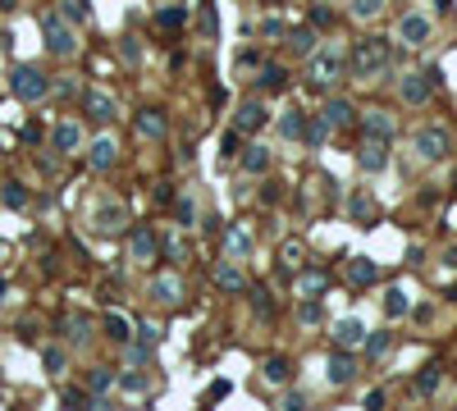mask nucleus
Returning <instances> with one entry per match:
<instances>
[{"instance_id":"1","label":"nucleus","mask_w":457,"mask_h":411,"mask_svg":"<svg viewBox=\"0 0 457 411\" xmlns=\"http://www.w3.org/2000/svg\"><path fill=\"white\" fill-rule=\"evenodd\" d=\"M348 64H352V78H362V83L375 78V73H384L388 68V42L384 37H366V42H357Z\"/></svg>"},{"instance_id":"2","label":"nucleus","mask_w":457,"mask_h":411,"mask_svg":"<svg viewBox=\"0 0 457 411\" xmlns=\"http://www.w3.org/2000/svg\"><path fill=\"white\" fill-rule=\"evenodd\" d=\"M9 92L18 96V101H28V105H37L46 92H51V83H46V73L37 64H18L14 73H9Z\"/></svg>"},{"instance_id":"3","label":"nucleus","mask_w":457,"mask_h":411,"mask_svg":"<svg viewBox=\"0 0 457 411\" xmlns=\"http://www.w3.org/2000/svg\"><path fill=\"white\" fill-rule=\"evenodd\" d=\"M42 32H46V46H51V55H73V28L64 23L60 14H42Z\"/></svg>"},{"instance_id":"4","label":"nucleus","mask_w":457,"mask_h":411,"mask_svg":"<svg viewBox=\"0 0 457 411\" xmlns=\"http://www.w3.org/2000/svg\"><path fill=\"white\" fill-rule=\"evenodd\" d=\"M266 124H270V110H266V101H256V96L238 101V114H233V129H238V133H261Z\"/></svg>"},{"instance_id":"5","label":"nucleus","mask_w":457,"mask_h":411,"mask_svg":"<svg viewBox=\"0 0 457 411\" xmlns=\"http://www.w3.org/2000/svg\"><path fill=\"white\" fill-rule=\"evenodd\" d=\"M398 37H403V46H425V42H430V14H421V9L403 14V23H398Z\"/></svg>"},{"instance_id":"6","label":"nucleus","mask_w":457,"mask_h":411,"mask_svg":"<svg viewBox=\"0 0 457 411\" xmlns=\"http://www.w3.org/2000/svg\"><path fill=\"white\" fill-rule=\"evenodd\" d=\"M311 55H316V60H311V83H316V87L334 83L338 68H343V55H338V51H311Z\"/></svg>"},{"instance_id":"7","label":"nucleus","mask_w":457,"mask_h":411,"mask_svg":"<svg viewBox=\"0 0 457 411\" xmlns=\"http://www.w3.org/2000/svg\"><path fill=\"white\" fill-rule=\"evenodd\" d=\"M124 220H129V215H124L119 201H101L96 215H92V229L96 233H124Z\"/></svg>"},{"instance_id":"8","label":"nucleus","mask_w":457,"mask_h":411,"mask_svg":"<svg viewBox=\"0 0 457 411\" xmlns=\"http://www.w3.org/2000/svg\"><path fill=\"white\" fill-rule=\"evenodd\" d=\"M357 160H362V169H366V174H380L384 165H388V142H384V137H366V142H362V155H357Z\"/></svg>"},{"instance_id":"9","label":"nucleus","mask_w":457,"mask_h":411,"mask_svg":"<svg viewBox=\"0 0 457 411\" xmlns=\"http://www.w3.org/2000/svg\"><path fill=\"white\" fill-rule=\"evenodd\" d=\"M352 375H357V361L348 357V352H334V357L325 361V379L334 388H343V384H352Z\"/></svg>"},{"instance_id":"10","label":"nucleus","mask_w":457,"mask_h":411,"mask_svg":"<svg viewBox=\"0 0 457 411\" xmlns=\"http://www.w3.org/2000/svg\"><path fill=\"white\" fill-rule=\"evenodd\" d=\"M416 151H421L425 160L449 155V133H444V129H421V133H416Z\"/></svg>"},{"instance_id":"11","label":"nucleus","mask_w":457,"mask_h":411,"mask_svg":"<svg viewBox=\"0 0 457 411\" xmlns=\"http://www.w3.org/2000/svg\"><path fill=\"white\" fill-rule=\"evenodd\" d=\"M147 297H151V302H160V306H174V302L183 297V283L174 279V274H160V279H151Z\"/></svg>"},{"instance_id":"12","label":"nucleus","mask_w":457,"mask_h":411,"mask_svg":"<svg viewBox=\"0 0 457 411\" xmlns=\"http://www.w3.org/2000/svg\"><path fill=\"white\" fill-rule=\"evenodd\" d=\"M129 251H133V261H138V266H151L155 251H160V242H155L151 229H138V233L129 238Z\"/></svg>"},{"instance_id":"13","label":"nucleus","mask_w":457,"mask_h":411,"mask_svg":"<svg viewBox=\"0 0 457 411\" xmlns=\"http://www.w3.org/2000/svg\"><path fill=\"white\" fill-rule=\"evenodd\" d=\"M284 46L293 51V60H307L316 51V28H288L284 32Z\"/></svg>"},{"instance_id":"14","label":"nucleus","mask_w":457,"mask_h":411,"mask_svg":"<svg viewBox=\"0 0 457 411\" xmlns=\"http://www.w3.org/2000/svg\"><path fill=\"white\" fill-rule=\"evenodd\" d=\"M403 101L407 105H425L430 101V78L425 73H403Z\"/></svg>"},{"instance_id":"15","label":"nucleus","mask_w":457,"mask_h":411,"mask_svg":"<svg viewBox=\"0 0 457 411\" xmlns=\"http://www.w3.org/2000/svg\"><path fill=\"white\" fill-rule=\"evenodd\" d=\"M329 334H334V342H338V347H357V342H366V325H362V320H352V316H348V320H338V325L329 329Z\"/></svg>"},{"instance_id":"16","label":"nucleus","mask_w":457,"mask_h":411,"mask_svg":"<svg viewBox=\"0 0 457 411\" xmlns=\"http://www.w3.org/2000/svg\"><path fill=\"white\" fill-rule=\"evenodd\" d=\"M78 146H83V129H78L73 119H64V124H55V151H64V155H73Z\"/></svg>"},{"instance_id":"17","label":"nucleus","mask_w":457,"mask_h":411,"mask_svg":"<svg viewBox=\"0 0 457 411\" xmlns=\"http://www.w3.org/2000/svg\"><path fill=\"white\" fill-rule=\"evenodd\" d=\"M133 129H138V137L160 142V137H165V114H160V110H142L138 119H133Z\"/></svg>"},{"instance_id":"18","label":"nucleus","mask_w":457,"mask_h":411,"mask_svg":"<svg viewBox=\"0 0 457 411\" xmlns=\"http://www.w3.org/2000/svg\"><path fill=\"white\" fill-rule=\"evenodd\" d=\"M114 151H119V146H114V137H96L87 165H92V169H110V165H114Z\"/></svg>"},{"instance_id":"19","label":"nucleus","mask_w":457,"mask_h":411,"mask_svg":"<svg viewBox=\"0 0 457 411\" xmlns=\"http://www.w3.org/2000/svg\"><path fill=\"white\" fill-rule=\"evenodd\" d=\"M320 124H325V129H348V124H352V105L348 101H329L325 110H320Z\"/></svg>"},{"instance_id":"20","label":"nucleus","mask_w":457,"mask_h":411,"mask_svg":"<svg viewBox=\"0 0 457 411\" xmlns=\"http://www.w3.org/2000/svg\"><path fill=\"white\" fill-rule=\"evenodd\" d=\"M114 388V375L110 370H92L87 375V393H92V407H105V393Z\"/></svg>"},{"instance_id":"21","label":"nucleus","mask_w":457,"mask_h":411,"mask_svg":"<svg viewBox=\"0 0 457 411\" xmlns=\"http://www.w3.org/2000/svg\"><path fill=\"white\" fill-rule=\"evenodd\" d=\"M348 279H352L357 288H371V283L380 279V266H375V261H352V266H348Z\"/></svg>"},{"instance_id":"22","label":"nucleus","mask_w":457,"mask_h":411,"mask_svg":"<svg viewBox=\"0 0 457 411\" xmlns=\"http://www.w3.org/2000/svg\"><path fill=\"white\" fill-rule=\"evenodd\" d=\"M242 155V169L247 174H266L270 169V151L266 146H247V151H238Z\"/></svg>"},{"instance_id":"23","label":"nucleus","mask_w":457,"mask_h":411,"mask_svg":"<svg viewBox=\"0 0 457 411\" xmlns=\"http://www.w3.org/2000/svg\"><path fill=\"white\" fill-rule=\"evenodd\" d=\"M407 311H412V297H407L403 288H388V292H384V316L398 320V316H407Z\"/></svg>"},{"instance_id":"24","label":"nucleus","mask_w":457,"mask_h":411,"mask_svg":"<svg viewBox=\"0 0 457 411\" xmlns=\"http://www.w3.org/2000/svg\"><path fill=\"white\" fill-rule=\"evenodd\" d=\"M279 133H284L288 142H297V137L307 133V119H302V110H297V105H293V110H284V119H279Z\"/></svg>"},{"instance_id":"25","label":"nucleus","mask_w":457,"mask_h":411,"mask_svg":"<svg viewBox=\"0 0 457 411\" xmlns=\"http://www.w3.org/2000/svg\"><path fill=\"white\" fill-rule=\"evenodd\" d=\"M87 114L92 119H114V101L105 92H87Z\"/></svg>"},{"instance_id":"26","label":"nucleus","mask_w":457,"mask_h":411,"mask_svg":"<svg viewBox=\"0 0 457 411\" xmlns=\"http://www.w3.org/2000/svg\"><path fill=\"white\" fill-rule=\"evenodd\" d=\"M105 334H110L114 342H129V334H133L129 316H124V311H110V316H105Z\"/></svg>"},{"instance_id":"27","label":"nucleus","mask_w":457,"mask_h":411,"mask_svg":"<svg viewBox=\"0 0 457 411\" xmlns=\"http://www.w3.org/2000/svg\"><path fill=\"white\" fill-rule=\"evenodd\" d=\"M138 334H142V338H138V347H133V357L142 361L147 352H155V347H160V329H155V325H142Z\"/></svg>"},{"instance_id":"28","label":"nucleus","mask_w":457,"mask_h":411,"mask_svg":"<svg viewBox=\"0 0 457 411\" xmlns=\"http://www.w3.org/2000/svg\"><path fill=\"white\" fill-rule=\"evenodd\" d=\"M284 83H288V73L279 64H261V87H266V92H279Z\"/></svg>"},{"instance_id":"29","label":"nucleus","mask_w":457,"mask_h":411,"mask_svg":"<svg viewBox=\"0 0 457 411\" xmlns=\"http://www.w3.org/2000/svg\"><path fill=\"white\" fill-rule=\"evenodd\" d=\"M384 5H388V0H352V18H362V23H366V18H380Z\"/></svg>"},{"instance_id":"30","label":"nucleus","mask_w":457,"mask_h":411,"mask_svg":"<svg viewBox=\"0 0 457 411\" xmlns=\"http://www.w3.org/2000/svg\"><path fill=\"white\" fill-rule=\"evenodd\" d=\"M366 133H371V137H388V133H393L388 114L384 110H371V114H366Z\"/></svg>"},{"instance_id":"31","label":"nucleus","mask_w":457,"mask_h":411,"mask_svg":"<svg viewBox=\"0 0 457 411\" xmlns=\"http://www.w3.org/2000/svg\"><path fill=\"white\" fill-rule=\"evenodd\" d=\"M288 375H293V366H288L284 357H270V361H266V379H270V384H284Z\"/></svg>"},{"instance_id":"32","label":"nucleus","mask_w":457,"mask_h":411,"mask_svg":"<svg viewBox=\"0 0 457 411\" xmlns=\"http://www.w3.org/2000/svg\"><path fill=\"white\" fill-rule=\"evenodd\" d=\"M215 283H220L225 292H242V274L233 270V266H220V270H215Z\"/></svg>"},{"instance_id":"33","label":"nucleus","mask_w":457,"mask_h":411,"mask_svg":"<svg viewBox=\"0 0 457 411\" xmlns=\"http://www.w3.org/2000/svg\"><path fill=\"white\" fill-rule=\"evenodd\" d=\"M114 384H119L124 393H147V375H142V370H129V375H119Z\"/></svg>"},{"instance_id":"34","label":"nucleus","mask_w":457,"mask_h":411,"mask_svg":"<svg viewBox=\"0 0 457 411\" xmlns=\"http://www.w3.org/2000/svg\"><path fill=\"white\" fill-rule=\"evenodd\" d=\"M0 197H5V206H9V210H23V206H28V192H23V183H5V192H0Z\"/></svg>"},{"instance_id":"35","label":"nucleus","mask_w":457,"mask_h":411,"mask_svg":"<svg viewBox=\"0 0 457 411\" xmlns=\"http://www.w3.org/2000/svg\"><path fill=\"white\" fill-rule=\"evenodd\" d=\"M64 18H69V23H87V18H92L87 0H64Z\"/></svg>"},{"instance_id":"36","label":"nucleus","mask_w":457,"mask_h":411,"mask_svg":"<svg viewBox=\"0 0 457 411\" xmlns=\"http://www.w3.org/2000/svg\"><path fill=\"white\" fill-rule=\"evenodd\" d=\"M297 288H302L307 297H316V292L325 288V270H311V274H302V279H297Z\"/></svg>"},{"instance_id":"37","label":"nucleus","mask_w":457,"mask_h":411,"mask_svg":"<svg viewBox=\"0 0 457 411\" xmlns=\"http://www.w3.org/2000/svg\"><path fill=\"white\" fill-rule=\"evenodd\" d=\"M416 388H421V393H434V388H439V366H425L421 375H416Z\"/></svg>"},{"instance_id":"38","label":"nucleus","mask_w":457,"mask_h":411,"mask_svg":"<svg viewBox=\"0 0 457 411\" xmlns=\"http://www.w3.org/2000/svg\"><path fill=\"white\" fill-rule=\"evenodd\" d=\"M183 23H188V9H179V5L160 9V28H183Z\"/></svg>"},{"instance_id":"39","label":"nucleus","mask_w":457,"mask_h":411,"mask_svg":"<svg viewBox=\"0 0 457 411\" xmlns=\"http://www.w3.org/2000/svg\"><path fill=\"white\" fill-rule=\"evenodd\" d=\"M64 329H69L73 342H87V329H92V325H87V316H69V320H64Z\"/></svg>"},{"instance_id":"40","label":"nucleus","mask_w":457,"mask_h":411,"mask_svg":"<svg viewBox=\"0 0 457 411\" xmlns=\"http://www.w3.org/2000/svg\"><path fill=\"white\" fill-rule=\"evenodd\" d=\"M238 146H242V133H238V129L220 137V155H225V160H233V155H238Z\"/></svg>"},{"instance_id":"41","label":"nucleus","mask_w":457,"mask_h":411,"mask_svg":"<svg viewBox=\"0 0 457 411\" xmlns=\"http://www.w3.org/2000/svg\"><path fill=\"white\" fill-rule=\"evenodd\" d=\"M251 306H256V316H261V320H270V316H275V306H270V292H266V288H256Z\"/></svg>"},{"instance_id":"42","label":"nucleus","mask_w":457,"mask_h":411,"mask_svg":"<svg viewBox=\"0 0 457 411\" xmlns=\"http://www.w3.org/2000/svg\"><path fill=\"white\" fill-rule=\"evenodd\" d=\"M352 215H357V220H371V215H375V201L366 197V192H362V197H352Z\"/></svg>"},{"instance_id":"43","label":"nucleus","mask_w":457,"mask_h":411,"mask_svg":"<svg viewBox=\"0 0 457 411\" xmlns=\"http://www.w3.org/2000/svg\"><path fill=\"white\" fill-rule=\"evenodd\" d=\"M297 266H302V247H297V242H288V247H284V270L293 274Z\"/></svg>"},{"instance_id":"44","label":"nucleus","mask_w":457,"mask_h":411,"mask_svg":"<svg viewBox=\"0 0 457 411\" xmlns=\"http://www.w3.org/2000/svg\"><path fill=\"white\" fill-rule=\"evenodd\" d=\"M42 361H46V370H51V375H60V370H64V352L60 347H46Z\"/></svg>"},{"instance_id":"45","label":"nucleus","mask_w":457,"mask_h":411,"mask_svg":"<svg viewBox=\"0 0 457 411\" xmlns=\"http://www.w3.org/2000/svg\"><path fill=\"white\" fill-rule=\"evenodd\" d=\"M297 320H302V325H316V320H320V302H316V297H311V302H302Z\"/></svg>"},{"instance_id":"46","label":"nucleus","mask_w":457,"mask_h":411,"mask_svg":"<svg viewBox=\"0 0 457 411\" xmlns=\"http://www.w3.org/2000/svg\"><path fill=\"white\" fill-rule=\"evenodd\" d=\"M64 407H92V393H87V388H69V393H64Z\"/></svg>"},{"instance_id":"47","label":"nucleus","mask_w":457,"mask_h":411,"mask_svg":"<svg viewBox=\"0 0 457 411\" xmlns=\"http://www.w3.org/2000/svg\"><path fill=\"white\" fill-rule=\"evenodd\" d=\"M201 28H206V37H215V32H220V23H215V9H210V0H206V9H201Z\"/></svg>"},{"instance_id":"48","label":"nucleus","mask_w":457,"mask_h":411,"mask_svg":"<svg viewBox=\"0 0 457 411\" xmlns=\"http://www.w3.org/2000/svg\"><path fill=\"white\" fill-rule=\"evenodd\" d=\"M329 23H334V14H329L325 5H316V9H311V28H329Z\"/></svg>"},{"instance_id":"49","label":"nucleus","mask_w":457,"mask_h":411,"mask_svg":"<svg viewBox=\"0 0 457 411\" xmlns=\"http://www.w3.org/2000/svg\"><path fill=\"white\" fill-rule=\"evenodd\" d=\"M220 398H229V379H215V384L206 388V403H220Z\"/></svg>"},{"instance_id":"50","label":"nucleus","mask_w":457,"mask_h":411,"mask_svg":"<svg viewBox=\"0 0 457 411\" xmlns=\"http://www.w3.org/2000/svg\"><path fill=\"white\" fill-rule=\"evenodd\" d=\"M384 347H388V334H371V342H366V357H380Z\"/></svg>"},{"instance_id":"51","label":"nucleus","mask_w":457,"mask_h":411,"mask_svg":"<svg viewBox=\"0 0 457 411\" xmlns=\"http://www.w3.org/2000/svg\"><path fill=\"white\" fill-rule=\"evenodd\" d=\"M165 251H170V261H183V256H188V247H183L179 238H170V242H165Z\"/></svg>"},{"instance_id":"52","label":"nucleus","mask_w":457,"mask_h":411,"mask_svg":"<svg viewBox=\"0 0 457 411\" xmlns=\"http://www.w3.org/2000/svg\"><path fill=\"white\" fill-rule=\"evenodd\" d=\"M362 407H366V411H380V407H384V393H380V388H375V393H366Z\"/></svg>"},{"instance_id":"53","label":"nucleus","mask_w":457,"mask_h":411,"mask_svg":"<svg viewBox=\"0 0 457 411\" xmlns=\"http://www.w3.org/2000/svg\"><path fill=\"white\" fill-rule=\"evenodd\" d=\"M192 215H197V210H192V201L183 197V201H179V224H192Z\"/></svg>"},{"instance_id":"54","label":"nucleus","mask_w":457,"mask_h":411,"mask_svg":"<svg viewBox=\"0 0 457 411\" xmlns=\"http://www.w3.org/2000/svg\"><path fill=\"white\" fill-rule=\"evenodd\" d=\"M261 32H266V37H284V32H288V28H284V23H279V18H270V23H266V28H261Z\"/></svg>"},{"instance_id":"55","label":"nucleus","mask_w":457,"mask_h":411,"mask_svg":"<svg viewBox=\"0 0 457 411\" xmlns=\"http://www.w3.org/2000/svg\"><path fill=\"white\" fill-rule=\"evenodd\" d=\"M229 247H233V251H238V256H242V251H247V238H242V233L233 229V233H229Z\"/></svg>"},{"instance_id":"56","label":"nucleus","mask_w":457,"mask_h":411,"mask_svg":"<svg viewBox=\"0 0 457 411\" xmlns=\"http://www.w3.org/2000/svg\"><path fill=\"white\" fill-rule=\"evenodd\" d=\"M284 407H288V411H302V407H307V398H302V393H288V398H284Z\"/></svg>"},{"instance_id":"57","label":"nucleus","mask_w":457,"mask_h":411,"mask_svg":"<svg viewBox=\"0 0 457 411\" xmlns=\"http://www.w3.org/2000/svg\"><path fill=\"white\" fill-rule=\"evenodd\" d=\"M251 64H261V55H256V51H242V55H238V68H251Z\"/></svg>"},{"instance_id":"58","label":"nucleus","mask_w":457,"mask_h":411,"mask_svg":"<svg viewBox=\"0 0 457 411\" xmlns=\"http://www.w3.org/2000/svg\"><path fill=\"white\" fill-rule=\"evenodd\" d=\"M425 78H430V87H439V83H444V68L430 64V68H425Z\"/></svg>"},{"instance_id":"59","label":"nucleus","mask_w":457,"mask_h":411,"mask_svg":"<svg viewBox=\"0 0 457 411\" xmlns=\"http://www.w3.org/2000/svg\"><path fill=\"white\" fill-rule=\"evenodd\" d=\"M444 266H453V270H457V247H449V251H444Z\"/></svg>"},{"instance_id":"60","label":"nucleus","mask_w":457,"mask_h":411,"mask_svg":"<svg viewBox=\"0 0 457 411\" xmlns=\"http://www.w3.org/2000/svg\"><path fill=\"white\" fill-rule=\"evenodd\" d=\"M18 9V0H0V14H14Z\"/></svg>"},{"instance_id":"61","label":"nucleus","mask_w":457,"mask_h":411,"mask_svg":"<svg viewBox=\"0 0 457 411\" xmlns=\"http://www.w3.org/2000/svg\"><path fill=\"white\" fill-rule=\"evenodd\" d=\"M0 302H5V279H0Z\"/></svg>"},{"instance_id":"62","label":"nucleus","mask_w":457,"mask_h":411,"mask_svg":"<svg viewBox=\"0 0 457 411\" xmlns=\"http://www.w3.org/2000/svg\"><path fill=\"white\" fill-rule=\"evenodd\" d=\"M270 5H284V0H270Z\"/></svg>"},{"instance_id":"63","label":"nucleus","mask_w":457,"mask_h":411,"mask_svg":"<svg viewBox=\"0 0 457 411\" xmlns=\"http://www.w3.org/2000/svg\"><path fill=\"white\" fill-rule=\"evenodd\" d=\"M0 251H5V242H0Z\"/></svg>"}]
</instances>
